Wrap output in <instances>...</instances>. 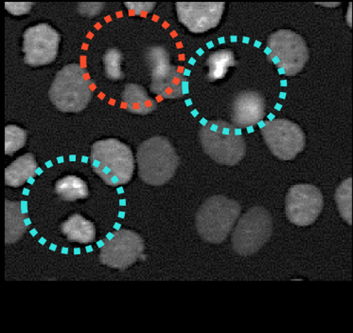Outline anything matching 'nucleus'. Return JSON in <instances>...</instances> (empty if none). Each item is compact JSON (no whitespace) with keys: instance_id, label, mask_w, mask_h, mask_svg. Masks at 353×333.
<instances>
[{"instance_id":"412c9836","label":"nucleus","mask_w":353,"mask_h":333,"mask_svg":"<svg viewBox=\"0 0 353 333\" xmlns=\"http://www.w3.org/2000/svg\"><path fill=\"white\" fill-rule=\"evenodd\" d=\"M352 178L345 180L335 192V200H336L340 215L350 225L352 223Z\"/></svg>"},{"instance_id":"dca6fc26","label":"nucleus","mask_w":353,"mask_h":333,"mask_svg":"<svg viewBox=\"0 0 353 333\" xmlns=\"http://www.w3.org/2000/svg\"><path fill=\"white\" fill-rule=\"evenodd\" d=\"M26 218L21 203L5 200V243L14 244L21 240L27 231Z\"/></svg>"},{"instance_id":"9d476101","label":"nucleus","mask_w":353,"mask_h":333,"mask_svg":"<svg viewBox=\"0 0 353 333\" xmlns=\"http://www.w3.org/2000/svg\"><path fill=\"white\" fill-rule=\"evenodd\" d=\"M264 142L272 153L283 161H291L306 144V137L299 124L286 119L268 121L261 129Z\"/></svg>"},{"instance_id":"a211bd4d","label":"nucleus","mask_w":353,"mask_h":333,"mask_svg":"<svg viewBox=\"0 0 353 333\" xmlns=\"http://www.w3.org/2000/svg\"><path fill=\"white\" fill-rule=\"evenodd\" d=\"M61 231L72 242L88 244L96 238L95 225L80 213H73L61 225Z\"/></svg>"},{"instance_id":"20e7f679","label":"nucleus","mask_w":353,"mask_h":333,"mask_svg":"<svg viewBox=\"0 0 353 333\" xmlns=\"http://www.w3.org/2000/svg\"><path fill=\"white\" fill-rule=\"evenodd\" d=\"M241 212L242 207L235 200L222 195L212 196L197 211V232L207 242L222 243L230 235Z\"/></svg>"},{"instance_id":"2eb2a0df","label":"nucleus","mask_w":353,"mask_h":333,"mask_svg":"<svg viewBox=\"0 0 353 333\" xmlns=\"http://www.w3.org/2000/svg\"><path fill=\"white\" fill-rule=\"evenodd\" d=\"M121 98L127 111L136 115H148L157 108V101L139 84H126Z\"/></svg>"},{"instance_id":"6ab92c4d","label":"nucleus","mask_w":353,"mask_h":333,"mask_svg":"<svg viewBox=\"0 0 353 333\" xmlns=\"http://www.w3.org/2000/svg\"><path fill=\"white\" fill-rule=\"evenodd\" d=\"M55 193L65 202L85 200L90 196L85 180L76 176H67L58 180L55 184Z\"/></svg>"},{"instance_id":"4be33fe9","label":"nucleus","mask_w":353,"mask_h":333,"mask_svg":"<svg viewBox=\"0 0 353 333\" xmlns=\"http://www.w3.org/2000/svg\"><path fill=\"white\" fill-rule=\"evenodd\" d=\"M28 133L25 129L9 124L5 128V154L12 156L26 144Z\"/></svg>"},{"instance_id":"393cba45","label":"nucleus","mask_w":353,"mask_h":333,"mask_svg":"<svg viewBox=\"0 0 353 333\" xmlns=\"http://www.w3.org/2000/svg\"><path fill=\"white\" fill-rule=\"evenodd\" d=\"M105 4L103 2H90V3H79L78 4V12L79 14L82 15L85 17H98L101 14V11L104 9Z\"/></svg>"},{"instance_id":"f8f14e48","label":"nucleus","mask_w":353,"mask_h":333,"mask_svg":"<svg viewBox=\"0 0 353 333\" xmlns=\"http://www.w3.org/2000/svg\"><path fill=\"white\" fill-rule=\"evenodd\" d=\"M323 205V195L319 188L308 184L294 185L287 193L286 216L294 225L309 226L319 217Z\"/></svg>"},{"instance_id":"f257e3e1","label":"nucleus","mask_w":353,"mask_h":333,"mask_svg":"<svg viewBox=\"0 0 353 333\" xmlns=\"http://www.w3.org/2000/svg\"><path fill=\"white\" fill-rule=\"evenodd\" d=\"M92 84L85 68L68 64L56 73L49 91L50 100L62 113H81L92 99Z\"/></svg>"},{"instance_id":"5701e85b","label":"nucleus","mask_w":353,"mask_h":333,"mask_svg":"<svg viewBox=\"0 0 353 333\" xmlns=\"http://www.w3.org/2000/svg\"><path fill=\"white\" fill-rule=\"evenodd\" d=\"M123 55L118 49H109L104 53L103 63L106 77L111 81H119L124 78L121 70Z\"/></svg>"},{"instance_id":"f3484780","label":"nucleus","mask_w":353,"mask_h":333,"mask_svg":"<svg viewBox=\"0 0 353 333\" xmlns=\"http://www.w3.org/2000/svg\"><path fill=\"white\" fill-rule=\"evenodd\" d=\"M37 170V162L34 155H23L5 169V184L11 187H22L35 176Z\"/></svg>"},{"instance_id":"9b49d317","label":"nucleus","mask_w":353,"mask_h":333,"mask_svg":"<svg viewBox=\"0 0 353 333\" xmlns=\"http://www.w3.org/2000/svg\"><path fill=\"white\" fill-rule=\"evenodd\" d=\"M61 37L48 23L28 28L23 35L24 61L32 67H41L54 62L59 53Z\"/></svg>"},{"instance_id":"0eeeda50","label":"nucleus","mask_w":353,"mask_h":333,"mask_svg":"<svg viewBox=\"0 0 353 333\" xmlns=\"http://www.w3.org/2000/svg\"><path fill=\"white\" fill-rule=\"evenodd\" d=\"M268 59L288 76L298 75L309 60L303 37L291 30H279L269 37Z\"/></svg>"},{"instance_id":"f03ea898","label":"nucleus","mask_w":353,"mask_h":333,"mask_svg":"<svg viewBox=\"0 0 353 333\" xmlns=\"http://www.w3.org/2000/svg\"><path fill=\"white\" fill-rule=\"evenodd\" d=\"M90 162L93 171L110 187L128 184L134 175L133 152L126 144L117 139L94 142Z\"/></svg>"},{"instance_id":"a878e982","label":"nucleus","mask_w":353,"mask_h":333,"mask_svg":"<svg viewBox=\"0 0 353 333\" xmlns=\"http://www.w3.org/2000/svg\"><path fill=\"white\" fill-rule=\"evenodd\" d=\"M34 3L32 2H6L5 7H6L7 11L11 12L14 15H23L29 14L30 10Z\"/></svg>"},{"instance_id":"7ed1b4c3","label":"nucleus","mask_w":353,"mask_h":333,"mask_svg":"<svg viewBox=\"0 0 353 333\" xmlns=\"http://www.w3.org/2000/svg\"><path fill=\"white\" fill-rule=\"evenodd\" d=\"M137 162L139 178L147 184L160 187L174 176L179 157L166 137L154 136L139 144Z\"/></svg>"},{"instance_id":"39448f33","label":"nucleus","mask_w":353,"mask_h":333,"mask_svg":"<svg viewBox=\"0 0 353 333\" xmlns=\"http://www.w3.org/2000/svg\"><path fill=\"white\" fill-rule=\"evenodd\" d=\"M199 137L205 153L217 164L232 166L245 156V139L228 122H208L200 129Z\"/></svg>"},{"instance_id":"4468645a","label":"nucleus","mask_w":353,"mask_h":333,"mask_svg":"<svg viewBox=\"0 0 353 333\" xmlns=\"http://www.w3.org/2000/svg\"><path fill=\"white\" fill-rule=\"evenodd\" d=\"M265 114V99L255 91H242L236 96L231 109V120L237 128L255 126Z\"/></svg>"},{"instance_id":"ddd939ff","label":"nucleus","mask_w":353,"mask_h":333,"mask_svg":"<svg viewBox=\"0 0 353 333\" xmlns=\"http://www.w3.org/2000/svg\"><path fill=\"white\" fill-rule=\"evenodd\" d=\"M177 17L194 34H202L219 25L225 2H177Z\"/></svg>"},{"instance_id":"423d86ee","label":"nucleus","mask_w":353,"mask_h":333,"mask_svg":"<svg viewBox=\"0 0 353 333\" xmlns=\"http://www.w3.org/2000/svg\"><path fill=\"white\" fill-rule=\"evenodd\" d=\"M273 233L271 213L261 206L250 208L239 220L232 234L233 250L240 256L253 255L270 240Z\"/></svg>"},{"instance_id":"b1692460","label":"nucleus","mask_w":353,"mask_h":333,"mask_svg":"<svg viewBox=\"0 0 353 333\" xmlns=\"http://www.w3.org/2000/svg\"><path fill=\"white\" fill-rule=\"evenodd\" d=\"M124 5L131 15H141V17H145L154 9L157 3L154 2H125Z\"/></svg>"},{"instance_id":"6e6552de","label":"nucleus","mask_w":353,"mask_h":333,"mask_svg":"<svg viewBox=\"0 0 353 333\" xmlns=\"http://www.w3.org/2000/svg\"><path fill=\"white\" fill-rule=\"evenodd\" d=\"M151 70V91L165 99H177L184 95L187 78L179 68L171 65L170 55L162 46H152L146 53Z\"/></svg>"},{"instance_id":"1a4fd4ad","label":"nucleus","mask_w":353,"mask_h":333,"mask_svg":"<svg viewBox=\"0 0 353 333\" xmlns=\"http://www.w3.org/2000/svg\"><path fill=\"white\" fill-rule=\"evenodd\" d=\"M144 241L141 236L131 230L115 231L109 234L100 250V263L112 269L130 268L143 256Z\"/></svg>"},{"instance_id":"aec40b11","label":"nucleus","mask_w":353,"mask_h":333,"mask_svg":"<svg viewBox=\"0 0 353 333\" xmlns=\"http://www.w3.org/2000/svg\"><path fill=\"white\" fill-rule=\"evenodd\" d=\"M208 81L215 82L225 78L228 68L236 65L235 55L231 50H219L210 53L208 58Z\"/></svg>"}]
</instances>
